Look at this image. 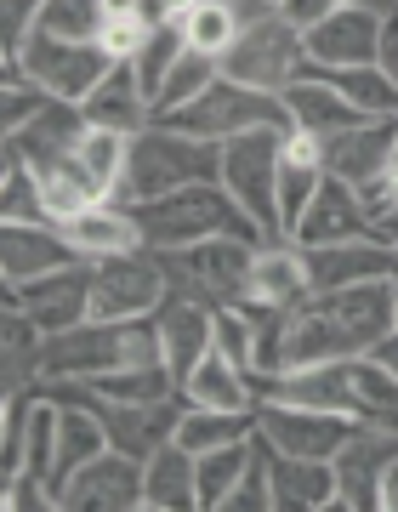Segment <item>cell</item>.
Here are the masks:
<instances>
[{
    "mask_svg": "<svg viewBox=\"0 0 398 512\" xmlns=\"http://www.w3.org/2000/svg\"><path fill=\"white\" fill-rule=\"evenodd\" d=\"M387 330H398L393 279H364V285H342V291H319L290 319V365H325V359L376 353V342Z\"/></svg>",
    "mask_w": 398,
    "mask_h": 512,
    "instance_id": "6da1fadb",
    "label": "cell"
},
{
    "mask_svg": "<svg viewBox=\"0 0 398 512\" xmlns=\"http://www.w3.org/2000/svg\"><path fill=\"white\" fill-rule=\"evenodd\" d=\"M143 359H165L154 319H80L74 330L40 336L35 376L40 382H91L109 370L143 365Z\"/></svg>",
    "mask_w": 398,
    "mask_h": 512,
    "instance_id": "7a4b0ae2",
    "label": "cell"
},
{
    "mask_svg": "<svg viewBox=\"0 0 398 512\" xmlns=\"http://www.w3.org/2000/svg\"><path fill=\"white\" fill-rule=\"evenodd\" d=\"M126 211L137 217L148 251H182V245H199L211 234H239L251 245H273V234L256 217H245V205L222 183H188L177 194H160L148 205H126Z\"/></svg>",
    "mask_w": 398,
    "mask_h": 512,
    "instance_id": "3957f363",
    "label": "cell"
},
{
    "mask_svg": "<svg viewBox=\"0 0 398 512\" xmlns=\"http://www.w3.org/2000/svg\"><path fill=\"white\" fill-rule=\"evenodd\" d=\"M188 183H222V143H205V137H188V131H171L154 120V126H143L131 137V160H126L120 188H114V200L148 205Z\"/></svg>",
    "mask_w": 398,
    "mask_h": 512,
    "instance_id": "277c9868",
    "label": "cell"
},
{
    "mask_svg": "<svg viewBox=\"0 0 398 512\" xmlns=\"http://www.w3.org/2000/svg\"><path fill=\"white\" fill-rule=\"evenodd\" d=\"M308 69V35L285 23L279 6L256 12V18L239 23V40L222 52V80H239L251 92H285L296 74Z\"/></svg>",
    "mask_w": 398,
    "mask_h": 512,
    "instance_id": "5b68a950",
    "label": "cell"
},
{
    "mask_svg": "<svg viewBox=\"0 0 398 512\" xmlns=\"http://www.w3.org/2000/svg\"><path fill=\"white\" fill-rule=\"evenodd\" d=\"M262 245L239 234H211L199 245H182V251H160L165 279L177 296H199L211 308H239L245 302V285H251V262Z\"/></svg>",
    "mask_w": 398,
    "mask_h": 512,
    "instance_id": "8992f818",
    "label": "cell"
},
{
    "mask_svg": "<svg viewBox=\"0 0 398 512\" xmlns=\"http://www.w3.org/2000/svg\"><path fill=\"white\" fill-rule=\"evenodd\" d=\"M285 131L290 126H256L222 143V188L245 205V217H256L273 239H285V217H279V160H285Z\"/></svg>",
    "mask_w": 398,
    "mask_h": 512,
    "instance_id": "52a82bcc",
    "label": "cell"
},
{
    "mask_svg": "<svg viewBox=\"0 0 398 512\" xmlns=\"http://www.w3.org/2000/svg\"><path fill=\"white\" fill-rule=\"evenodd\" d=\"M171 296L160 251H120L91 262V319H154L160 302Z\"/></svg>",
    "mask_w": 398,
    "mask_h": 512,
    "instance_id": "ba28073f",
    "label": "cell"
},
{
    "mask_svg": "<svg viewBox=\"0 0 398 512\" xmlns=\"http://www.w3.org/2000/svg\"><path fill=\"white\" fill-rule=\"evenodd\" d=\"M160 126L205 137V143H228V137L256 131V126H290V114L273 92H251V86H239V80H217V86L199 92L188 109L160 114Z\"/></svg>",
    "mask_w": 398,
    "mask_h": 512,
    "instance_id": "9c48e42d",
    "label": "cell"
},
{
    "mask_svg": "<svg viewBox=\"0 0 398 512\" xmlns=\"http://www.w3.org/2000/svg\"><path fill=\"white\" fill-rule=\"evenodd\" d=\"M18 74L23 80H35V86H46L52 97H63V103H86L91 86L103 80V74L120 63V57L103 46V40H91V46H80V40H52V35H35L29 46H23L18 57Z\"/></svg>",
    "mask_w": 398,
    "mask_h": 512,
    "instance_id": "30bf717a",
    "label": "cell"
},
{
    "mask_svg": "<svg viewBox=\"0 0 398 512\" xmlns=\"http://www.w3.org/2000/svg\"><path fill=\"white\" fill-rule=\"evenodd\" d=\"M359 421L353 416H336V410H308V404H279V399H256V433L285 450V456H313V461H330L336 450L347 444Z\"/></svg>",
    "mask_w": 398,
    "mask_h": 512,
    "instance_id": "8fae6325",
    "label": "cell"
},
{
    "mask_svg": "<svg viewBox=\"0 0 398 512\" xmlns=\"http://www.w3.org/2000/svg\"><path fill=\"white\" fill-rule=\"evenodd\" d=\"M57 507H69V512H143V461L109 444L80 473H69V484L57 490Z\"/></svg>",
    "mask_w": 398,
    "mask_h": 512,
    "instance_id": "7c38bea8",
    "label": "cell"
},
{
    "mask_svg": "<svg viewBox=\"0 0 398 512\" xmlns=\"http://www.w3.org/2000/svg\"><path fill=\"white\" fill-rule=\"evenodd\" d=\"M6 308L29 313L40 336L74 330L80 319H91V262H69L57 274H40L29 285H18V291H6Z\"/></svg>",
    "mask_w": 398,
    "mask_h": 512,
    "instance_id": "4fadbf2b",
    "label": "cell"
},
{
    "mask_svg": "<svg viewBox=\"0 0 398 512\" xmlns=\"http://www.w3.org/2000/svg\"><path fill=\"white\" fill-rule=\"evenodd\" d=\"M398 456V433L393 427H370L359 421L347 444L330 456L336 467V507H359V512H376V490H381V473H387V461Z\"/></svg>",
    "mask_w": 398,
    "mask_h": 512,
    "instance_id": "5bb4252c",
    "label": "cell"
},
{
    "mask_svg": "<svg viewBox=\"0 0 398 512\" xmlns=\"http://www.w3.org/2000/svg\"><path fill=\"white\" fill-rule=\"evenodd\" d=\"M63 387H74V382H63ZM80 399H91L86 387H74ZM91 410L103 416V427H109V444L114 450H126V456H137V461H148L160 444H171L177 439V421H182V410H188V399H160V404H120V399H91Z\"/></svg>",
    "mask_w": 398,
    "mask_h": 512,
    "instance_id": "9a60e30c",
    "label": "cell"
},
{
    "mask_svg": "<svg viewBox=\"0 0 398 512\" xmlns=\"http://www.w3.org/2000/svg\"><path fill=\"white\" fill-rule=\"evenodd\" d=\"M381 23L387 18H376L370 6L342 0L325 23H313L308 29V63H319V69H364V63H376Z\"/></svg>",
    "mask_w": 398,
    "mask_h": 512,
    "instance_id": "2e32d148",
    "label": "cell"
},
{
    "mask_svg": "<svg viewBox=\"0 0 398 512\" xmlns=\"http://www.w3.org/2000/svg\"><path fill=\"white\" fill-rule=\"evenodd\" d=\"M154 330H160V353L165 365H171V376H177V387L194 376V365L205 359V353L217 348V308L211 302H199V296H165L160 313H154Z\"/></svg>",
    "mask_w": 398,
    "mask_h": 512,
    "instance_id": "e0dca14e",
    "label": "cell"
},
{
    "mask_svg": "<svg viewBox=\"0 0 398 512\" xmlns=\"http://www.w3.org/2000/svg\"><path fill=\"white\" fill-rule=\"evenodd\" d=\"M393 165H398V114L325 137V171L353 188L376 183V177H393Z\"/></svg>",
    "mask_w": 398,
    "mask_h": 512,
    "instance_id": "ac0fdd59",
    "label": "cell"
},
{
    "mask_svg": "<svg viewBox=\"0 0 398 512\" xmlns=\"http://www.w3.org/2000/svg\"><path fill=\"white\" fill-rule=\"evenodd\" d=\"M69 262H80V256H74V245L63 239L57 222H6L0 228V274H6V291H18V285H29L40 274H57Z\"/></svg>",
    "mask_w": 398,
    "mask_h": 512,
    "instance_id": "d6986e66",
    "label": "cell"
},
{
    "mask_svg": "<svg viewBox=\"0 0 398 512\" xmlns=\"http://www.w3.org/2000/svg\"><path fill=\"white\" fill-rule=\"evenodd\" d=\"M308 262V285L319 291H342V285H364V279H398V251L376 245V239H342V245H302Z\"/></svg>",
    "mask_w": 398,
    "mask_h": 512,
    "instance_id": "ffe728a7",
    "label": "cell"
},
{
    "mask_svg": "<svg viewBox=\"0 0 398 512\" xmlns=\"http://www.w3.org/2000/svg\"><path fill=\"white\" fill-rule=\"evenodd\" d=\"M256 450L268 461V484H273V512H325L336 507V467L313 456H285L256 433Z\"/></svg>",
    "mask_w": 398,
    "mask_h": 512,
    "instance_id": "44dd1931",
    "label": "cell"
},
{
    "mask_svg": "<svg viewBox=\"0 0 398 512\" xmlns=\"http://www.w3.org/2000/svg\"><path fill=\"white\" fill-rule=\"evenodd\" d=\"M279 103H285L290 114V131H308V137H336V131H353V126H370V114L353 109L330 80H319V74H296L285 92H279Z\"/></svg>",
    "mask_w": 398,
    "mask_h": 512,
    "instance_id": "7402d4cb",
    "label": "cell"
},
{
    "mask_svg": "<svg viewBox=\"0 0 398 512\" xmlns=\"http://www.w3.org/2000/svg\"><path fill=\"white\" fill-rule=\"evenodd\" d=\"M86 109L80 103H63V97H52L46 109L29 120V126L18 131V137H6V148H18V160H29L35 171H52L57 160H69L74 148H80V137H86Z\"/></svg>",
    "mask_w": 398,
    "mask_h": 512,
    "instance_id": "603a6c76",
    "label": "cell"
},
{
    "mask_svg": "<svg viewBox=\"0 0 398 512\" xmlns=\"http://www.w3.org/2000/svg\"><path fill=\"white\" fill-rule=\"evenodd\" d=\"M290 239H296V245H342V239H370V234H364L359 188L325 171V183H319L313 205L302 211V222L290 228Z\"/></svg>",
    "mask_w": 398,
    "mask_h": 512,
    "instance_id": "cb8c5ba5",
    "label": "cell"
},
{
    "mask_svg": "<svg viewBox=\"0 0 398 512\" xmlns=\"http://www.w3.org/2000/svg\"><path fill=\"white\" fill-rule=\"evenodd\" d=\"M80 109H86L91 126L126 131V137H137L143 126H154V103H148L143 80H137V69H131V57H120V63L91 86V97L80 103Z\"/></svg>",
    "mask_w": 398,
    "mask_h": 512,
    "instance_id": "d4e9b609",
    "label": "cell"
},
{
    "mask_svg": "<svg viewBox=\"0 0 398 512\" xmlns=\"http://www.w3.org/2000/svg\"><path fill=\"white\" fill-rule=\"evenodd\" d=\"M308 296H313V285H308V262H302V245H296V239H273V245H262V251H256L245 302L302 308Z\"/></svg>",
    "mask_w": 398,
    "mask_h": 512,
    "instance_id": "484cf974",
    "label": "cell"
},
{
    "mask_svg": "<svg viewBox=\"0 0 398 512\" xmlns=\"http://www.w3.org/2000/svg\"><path fill=\"white\" fill-rule=\"evenodd\" d=\"M63 239L74 245L80 262H103V256L137 251L143 245V228H137V217L120 200H103V205H91V211H80L74 222H63Z\"/></svg>",
    "mask_w": 398,
    "mask_h": 512,
    "instance_id": "4316f807",
    "label": "cell"
},
{
    "mask_svg": "<svg viewBox=\"0 0 398 512\" xmlns=\"http://www.w3.org/2000/svg\"><path fill=\"white\" fill-rule=\"evenodd\" d=\"M325 183V143L308 131H285V160H279V217H285V239L302 222V211L313 205Z\"/></svg>",
    "mask_w": 398,
    "mask_h": 512,
    "instance_id": "83f0119b",
    "label": "cell"
},
{
    "mask_svg": "<svg viewBox=\"0 0 398 512\" xmlns=\"http://www.w3.org/2000/svg\"><path fill=\"white\" fill-rule=\"evenodd\" d=\"M109 450V427H103V416L91 410V399H80V393H63L57 399V473L52 484L63 490L69 484V473H80L91 456H103Z\"/></svg>",
    "mask_w": 398,
    "mask_h": 512,
    "instance_id": "f1b7e54d",
    "label": "cell"
},
{
    "mask_svg": "<svg viewBox=\"0 0 398 512\" xmlns=\"http://www.w3.org/2000/svg\"><path fill=\"white\" fill-rule=\"evenodd\" d=\"M182 399L211 404V410H256V387H251V370L234 365L222 348H211L194 365V376L182 382Z\"/></svg>",
    "mask_w": 398,
    "mask_h": 512,
    "instance_id": "f546056e",
    "label": "cell"
},
{
    "mask_svg": "<svg viewBox=\"0 0 398 512\" xmlns=\"http://www.w3.org/2000/svg\"><path fill=\"white\" fill-rule=\"evenodd\" d=\"M177 507H199V495H194V456L171 439L143 461V512H177Z\"/></svg>",
    "mask_w": 398,
    "mask_h": 512,
    "instance_id": "4dcf8cb0",
    "label": "cell"
},
{
    "mask_svg": "<svg viewBox=\"0 0 398 512\" xmlns=\"http://www.w3.org/2000/svg\"><path fill=\"white\" fill-rule=\"evenodd\" d=\"M74 387H86L91 399H120V404H160L182 393L165 359H143V365L109 370V376H91V382H74Z\"/></svg>",
    "mask_w": 398,
    "mask_h": 512,
    "instance_id": "1f68e13d",
    "label": "cell"
},
{
    "mask_svg": "<svg viewBox=\"0 0 398 512\" xmlns=\"http://www.w3.org/2000/svg\"><path fill=\"white\" fill-rule=\"evenodd\" d=\"M256 433V410H211V404H188L177 421V444L188 456H205V450H222V444H239Z\"/></svg>",
    "mask_w": 398,
    "mask_h": 512,
    "instance_id": "d6a6232c",
    "label": "cell"
},
{
    "mask_svg": "<svg viewBox=\"0 0 398 512\" xmlns=\"http://www.w3.org/2000/svg\"><path fill=\"white\" fill-rule=\"evenodd\" d=\"M40 188H46V211H52L57 228H63V222H74L80 211H91V205L109 200V188L97 183V177H91L74 154H69V160H57L52 171H40Z\"/></svg>",
    "mask_w": 398,
    "mask_h": 512,
    "instance_id": "836d02e7",
    "label": "cell"
},
{
    "mask_svg": "<svg viewBox=\"0 0 398 512\" xmlns=\"http://www.w3.org/2000/svg\"><path fill=\"white\" fill-rule=\"evenodd\" d=\"M302 74L330 80V86H336L353 109L370 114V120H393V114H398V86L381 74V63H364V69H319V63H308Z\"/></svg>",
    "mask_w": 398,
    "mask_h": 512,
    "instance_id": "e575fe53",
    "label": "cell"
},
{
    "mask_svg": "<svg viewBox=\"0 0 398 512\" xmlns=\"http://www.w3.org/2000/svg\"><path fill=\"white\" fill-rule=\"evenodd\" d=\"M251 456H256V433H251V439H239V444H222V450L194 456V495H199V507L217 512L222 501H228V490L239 484V473L251 467Z\"/></svg>",
    "mask_w": 398,
    "mask_h": 512,
    "instance_id": "d590c367",
    "label": "cell"
},
{
    "mask_svg": "<svg viewBox=\"0 0 398 512\" xmlns=\"http://www.w3.org/2000/svg\"><path fill=\"white\" fill-rule=\"evenodd\" d=\"M217 80H222V57H211V52H194V46H188V52L177 57V69L165 74V86L154 92V120H160V114H177V109H188V103H194L199 92H211Z\"/></svg>",
    "mask_w": 398,
    "mask_h": 512,
    "instance_id": "8d00e7d4",
    "label": "cell"
},
{
    "mask_svg": "<svg viewBox=\"0 0 398 512\" xmlns=\"http://www.w3.org/2000/svg\"><path fill=\"white\" fill-rule=\"evenodd\" d=\"M103 29H109V6H103V0H46L35 35L91 46V40H103Z\"/></svg>",
    "mask_w": 398,
    "mask_h": 512,
    "instance_id": "74e56055",
    "label": "cell"
},
{
    "mask_svg": "<svg viewBox=\"0 0 398 512\" xmlns=\"http://www.w3.org/2000/svg\"><path fill=\"white\" fill-rule=\"evenodd\" d=\"M182 35H188L194 52L222 57L239 40V6H234V0H199L194 12L182 18Z\"/></svg>",
    "mask_w": 398,
    "mask_h": 512,
    "instance_id": "f35d334b",
    "label": "cell"
},
{
    "mask_svg": "<svg viewBox=\"0 0 398 512\" xmlns=\"http://www.w3.org/2000/svg\"><path fill=\"white\" fill-rule=\"evenodd\" d=\"M74 160L86 165L91 177L109 188V200H114V188H120V177H126V160H131V137H126V131L86 126V137H80V148H74Z\"/></svg>",
    "mask_w": 398,
    "mask_h": 512,
    "instance_id": "ab89813d",
    "label": "cell"
},
{
    "mask_svg": "<svg viewBox=\"0 0 398 512\" xmlns=\"http://www.w3.org/2000/svg\"><path fill=\"white\" fill-rule=\"evenodd\" d=\"M188 52V35H182V23H160V29H148V40L137 46V57H131V69H137V80H143L148 103H154V92L165 86V74L177 69V57Z\"/></svg>",
    "mask_w": 398,
    "mask_h": 512,
    "instance_id": "60d3db41",
    "label": "cell"
},
{
    "mask_svg": "<svg viewBox=\"0 0 398 512\" xmlns=\"http://www.w3.org/2000/svg\"><path fill=\"white\" fill-rule=\"evenodd\" d=\"M23 467L40 478L57 473V410L46 399L29 404V421H23ZM57 490V484H52Z\"/></svg>",
    "mask_w": 398,
    "mask_h": 512,
    "instance_id": "b9f144b4",
    "label": "cell"
},
{
    "mask_svg": "<svg viewBox=\"0 0 398 512\" xmlns=\"http://www.w3.org/2000/svg\"><path fill=\"white\" fill-rule=\"evenodd\" d=\"M359 205H364V234L398 251V183L393 177H376V183L359 188Z\"/></svg>",
    "mask_w": 398,
    "mask_h": 512,
    "instance_id": "7bdbcfd3",
    "label": "cell"
},
{
    "mask_svg": "<svg viewBox=\"0 0 398 512\" xmlns=\"http://www.w3.org/2000/svg\"><path fill=\"white\" fill-rule=\"evenodd\" d=\"M52 103V92L46 86H35V80H23V74H12L6 80V97H0V126H6V137H18L29 120H35L40 109Z\"/></svg>",
    "mask_w": 398,
    "mask_h": 512,
    "instance_id": "ee69618b",
    "label": "cell"
},
{
    "mask_svg": "<svg viewBox=\"0 0 398 512\" xmlns=\"http://www.w3.org/2000/svg\"><path fill=\"white\" fill-rule=\"evenodd\" d=\"M40 6H46V0H0V52H6V63L35 40Z\"/></svg>",
    "mask_w": 398,
    "mask_h": 512,
    "instance_id": "f6af8a7d",
    "label": "cell"
},
{
    "mask_svg": "<svg viewBox=\"0 0 398 512\" xmlns=\"http://www.w3.org/2000/svg\"><path fill=\"white\" fill-rule=\"evenodd\" d=\"M217 512H273V484H268V461H262V450L251 456V467L239 473V484L228 490V501H222Z\"/></svg>",
    "mask_w": 398,
    "mask_h": 512,
    "instance_id": "bcb514c9",
    "label": "cell"
},
{
    "mask_svg": "<svg viewBox=\"0 0 398 512\" xmlns=\"http://www.w3.org/2000/svg\"><path fill=\"white\" fill-rule=\"evenodd\" d=\"M342 0H279V12H285V23H296L302 35H308L313 23H325L330 12H336Z\"/></svg>",
    "mask_w": 398,
    "mask_h": 512,
    "instance_id": "7dc6e473",
    "label": "cell"
},
{
    "mask_svg": "<svg viewBox=\"0 0 398 512\" xmlns=\"http://www.w3.org/2000/svg\"><path fill=\"white\" fill-rule=\"evenodd\" d=\"M194 6H199V0H143V6H137V18H143L148 29H160V23H182Z\"/></svg>",
    "mask_w": 398,
    "mask_h": 512,
    "instance_id": "c3c4849f",
    "label": "cell"
},
{
    "mask_svg": "<svg viewBox=\"0 0 398 512\" xmlns=\"http://www.w3.org/2000/svg\"><path fill=\"white\" fill-rule=\"evenodd\" d=\"M376 63H381V74L398 86V12L381 23V52H376Z\"/></svg>",
    "mask_w": 398,
    "mask_h": 512,
    "instance_id": "681fc988",
    "label": "cell"
},
{
    "mask_svg": "<svg viewBox=\"0 0 398 512\" xmlns=\"http://www.w3.org/2000/svg\"><path fill=\"white\" fill-rule=\"evenodd\" d=\"M376 512H398V456L387 461V473H381V490H376Z\"/></svg>",
    "mask_w": 398,
    "mask_h": 512,
    "instance_id": "f907efd6",
    "label": "cell"
},
{
    "mask_svg": "<svg viewBox=\"0 0 398 512\" xmlns=\"http://www.w3.org/2000/svg\"><path fill=\"white\" fill-rule=\"evenodd\" d=\"M370 359H376V365H387L398 376V330H387V336H381L376 342V353H370Z\"/></svg>",
    "mask_w": 398,
    "mask_h": 512,
    "instance_id": "816d5d0a",
    "label": "cell"
},
{
    "mask_svg": "<svg viewBox=\"0 0 398 512\" xmlns=\"http://www.w3.org/2000/svg\"><path fill=\"white\" fill-rule=\"evenodd\" d=\"M393 308H398V279H393Z\"/></svg>",
    "mask_w": 398,
    "mask_h": 512,
    "instance_id": "f5cc1de1",
    "label": "cell"
},
{
    "mask_svg": "<svg viewBox=\"0 0 398 512\" xmlns=\"http://www.w3.org/2000/svg\"><path fill=\"white\" fill-rule=\"evenodd\" d=\"M393 183H398V165H393Z\"/></svg>",
    "mask_w": 398,
    "mask_h": 512,
    "instance_id": "db71d44e",
    "label": "cell"
},
{
    "mask_svg": "<svg viewBox=\"0 0 398 512\" xmlns=\"http://www.w3.org/2000/svg\"><path fill=\"white\" fill-rule=\"evenodd\" d=\"M273 6H279V0H273Z\"/></svg>",
    "mask_w": 398,
    "mask_h": 512,
    "instance_id": "11a10c76",
    "label": "cell"
}]
</instances>
